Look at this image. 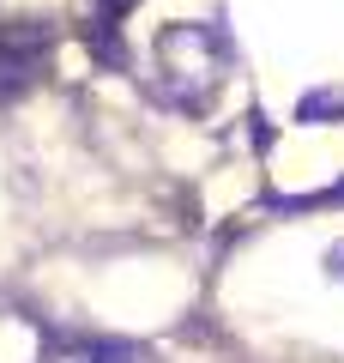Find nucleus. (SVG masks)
Here are the masks:
<instances>
[{"mask_svg":"<svg viewBox=\"0 0 344 363\" xmlns=\"http://www.w3.org/2000/svg\"><path fill=\"white\" fill-rule=\"evenodd\" d=\"M229 61H236V49H229L224 25H205V18L164 25V37H157V91L176 109L200 116L217 97V85L229 79Z\"/></svg>","mask_w":344,"mask_h":363,"instance_id":"nucleus-1","label":"nucleus"},{"mask_svg":"<svg viewBox=\"0 0 344 363\" xmlns=\"http://www.w3.org/2000/svg\"><path fill=\"white\" fill-rule=\"evenodd\" d=\"M42 67H49V25H37V18L0 25V104H18Z\"/></svg>","mask_w":344,"mask_h":363,"instance_id":"nucleus-2","label":"nucleus"},{"mask_svg":"<svg viewBox=\"0 0 344 363\" xmlns=\"http://www.w3.org/2000/svg\"><path fill=\"white\" fill-rule=\"evenodd\" d=\"M49 363H151L133 339H103V333H73L49 351Z\"/></svg>","mask_w":344,"mask_h":363,"instance_id":"nucleus-3","label":"nucleus"},{"mask_svg":"<svg viewBox=\"0 0 344 363\" xmlns=\"http://www.w3.org/2000/svg\"><path fill=\"white\" fill-rule=\"evenodd\" d=\"M326 272L344 285V242H332V248H326Z\"/></svg>","mask_w":344,"mask_h":363,"instance_id":"nucleus-4","label":"nucleus"},{"mask_svg":"<svg viewBox=\"0 0 344 363\" xmlns=\"http://www.w3.org/2000/svg\"><path fill=\"white\" fill-rule=\"evenodd\" d=\"M338 200H344V188H338Z\"/></svg>","mask_w":344,"mask_h":363,"instance_id":"nucleus-5","label":"nucleus"}]
</instances>
